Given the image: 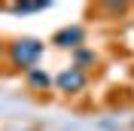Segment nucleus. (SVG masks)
Instances as JSON below:
<instances>
[{
    "label": "nucleus",
    "instance_id": "f257e3e1",
    "mask_svg": "<svg viewBox=\"0 0 134 131\" xmlns=\"http://www.w3.org/2000/svg\"><path fill=\"white\" fill-rule=\"evenodd\" d=\"M43 55V43L34 40V37H25V40H15L9 46V64L18 67V70H27L31 73L34 64H37V58Z\"/></svg>",
    "mask_w": 134,
    "mask_h": 131
},
{
    "label": "nucleus",
    "instance_id": "f03ea898",
    "mask_svg": "<svg viewBox=\"0 0 134 131\" xmlns=\"http://www.w3.org/2000/svg\"><path fill=\"white\" fill-rule=\"evenodd\" d=\"M82 85H85V73L79 67H70V70L58 73V89L61 91H79Z\"/></svg>",
    "mask_w": 134,
    "mask_h": 131
},
{
    "label": "nucleus",
    "instance_id": "7ed1b4c3",
    "mask_svg": "<svg viewBox=\"0 0 134 131\" xmlns=\"http://www.w3.org/2000/svg\"><path fill=\"white\" fill-rule=\"evenodd\" d=\"M55 43H58V46H70V49H76V46L82 43V31H79V28H67V31L55 34Z\"/></svg>",
    "mask_w": 134,
    "mask_h": 131
},
{
    "label": "nucleus",
    "instance_id": "20e7f679",
    "mask_svg": "<svg viewBox=\"0 0 134 131\" xmlns=\"http://www.w3.org/2000/svg\"><path fill=\"white\" fill-rule=\"evenodd\" d=\"M27 82H31L34 89H46V85H49V73H43V70H31V73H27Z\"/></svg>",
    "mask_w": 134,
    "mask_h": 131
},
{
    "label": "nucleus",
    "instance_id": "39448f33",
    "mask_svg": "<svg viewBox=\"0 0 134 131\" xmlns=\"http://www.w3.org/2000/svg\"><path fill=\"white\" fill-rule=\"evenodd\" d=\"M15 12H37V9H46V3H15Z\"/></svg>",
    "mask_w": 134,
    "mask_h": 131
},
{
    "label": "nucleus",
    "instance_id": "423d86ee",
    "mask_svg": "<svg viewBox=\"0 0 134 131\" xmlns=\"http://www.w3.org/2000/svg\"><path fill=\"white\" fill-rule=\"evenodd\" d=\"M76 61L85 64V61H94V55H88V52H76Z\"/></svg>",
    "mask_w": 134,
    "mask_h": 131
},
{
    "label": "nucleus",
    "instance_id": "0eeeda50",
    "mask_svg": "<svg viewBox=\"0 0 134 131\" xmlns=\"http://www.w3.org/2000/svg\"><path fill=\"white\" fill-rule=\"evenodd\" d=\"M0 52H3V46H0Z\"/></svg>",
    "mask_w": 134,
    "mask_h": 131
}]
</instances>
